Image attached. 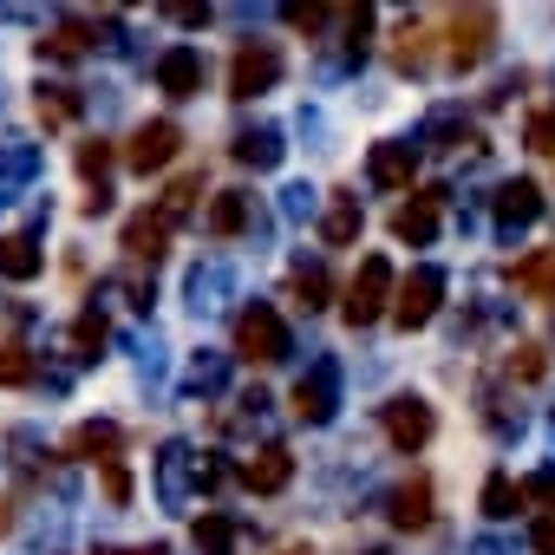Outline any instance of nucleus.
<instances>
[{"label": "nucleus", "mask_w": 555, "mask_h": 555, "mask_svg": "<svg viewBox=\"0 0 555 555\" xmlns=\"http://www.w3.org/2000/svg\"><path fill=\"white\" fill-rule=\"evenodd\" d=\"M392 295H399V274L386 255H366L353 288H347V327H373L379 314H392Z\"/></svg>", "instance_id": "1"}, {"label": "nucleus", "mask_w": 555, "mask_h": 555, "mask_svg": "<svg viewBox=\"0 0 555 555\" xmlns=\"http://www.w3.org/2000/svg\"><path fill=\"white\" fill-rule=\"evenodd\" d=\"M157 503L164 509H190V496H196V483L209 477V464L183 444V438H170V444H157Z\"/></svg>", "instance_id": "2"}, {"label": "nucleus", "mask_w": 555, "mask_h": 555, "mask_svg": "<svg viewBox=\"0 0 555 555\" xmlns=\"http://www.w3.org/2000/svg\"><path fill=\"white\" fill-rule=\"evenodd\" d=\"M235 347H242L248 360H261V366H274V360H288V353H295L282 314H274L268 301H248V308L235 314Z\"/></svg>", "instance_id": "3"}, {"label": "nucleus", "mask_w": 555, "mask_h": 555, "mask_svg": "<svg viewBox=\"0 0 555 555\" xmlns=\"http://www.w3.org/2000/svg\"><path fill=\"white\" fill-rule=\"evenodd\" d=\"M438 308H444V268L425 261V268H412L405 282H399V295H392V321H399L405 334H418V327H431Z\"/></svg>", "instance_id": "4"}, {"label": "nucleus", "mask_w": 555, "mask_h": 555, "mask_svg": "<svg viewBox=\"0 0 555 555\" xmlns=\"http://www.w3.org/2000/svg\"><path fill=\"white\" fill-rule=\"evenodd\" d=\"M334 412H340V360L321 353V360L295 379V418H301V425H327Z\"/></svg>", "instance_id": "5"}, {"label": "nucleus", "mask_w": 555, "mask_h": 555, "mask_svg": "<svg viewBox=\"0 0 555 555\" xmlns=\"http://www.w3.org/2000/svg\"><path fill=\"white\" fill-rule=\"evenodd\" d=\"M490 40H496V14H490V8H457V14H451V40H444V60H451L457 73H470V66H483Z\"/></svg>", "instance_id": "6"}, {"label": "nucleus", "mask_w": 555, "mask_h": 555, "mask_svg": "<svg viewBox=\"0 0 555 555\" xmlns=\"http://www.w3.org/2000/svg\"><path fill=\"white\" fill-rule=\"evenodd\" d=\"M274 79H282V47L255 40V47H242L235 66H229V99H255V92H268Z\"/></svg>", "instance_id": "7"}, {"label": "nucleus", "mask_w": 555, "mask_h": 555, "mask_svg": "<svg viewBox=\"0 0 555 555\" xmlns=\"http://www.w3.org/2000/svg\"><path fill=\"white\" fill-rule=\"evenodd\" d=\"M431 431H438V412H431L425 399H412V392H405V399H392V405H386V438H392L399 451H425V444H431Z\"/></svg>", "instance_id": "8"}, {"label": "nucleus", "mask_w": 555, "mask_h": 555, "mask_svg": "<svg viewBox=\"0 0 555 555\" xmlns=\"http://www.w3.org/2000/svg\"><path fill=\"white\" fill-rule=\"evenodd\" d=\"M34 177H40V144H27V138H0V209L21 203V196L34 190Z\"/></svg>", "instance_id": "9"}, {"label": "nucleus", "mask_w": 555, "mask_h": 555, "mask_svg": "<svg viewBox=\"0 0 555 555\" xmlns=\"http://www.w3.org/2000/svg\"><path fill=\"white\" fill-rule=\"evenodd\" d=\"M177 144H183V131H177L170 118H157V125H138V138L125 144V164H131L138 177H151V170H164V164L177 157Z\"/></svg>", "instance_id": "10"}, {"label": "nucleus", "mask_w": 555, "mask_h": 555, "mask_svg": "<svg viewBox=\"0 0 555 555\" xmlns=\"http://www.w3.org/2000/svg\"><path fill=\"white\" fill-rule=\"evenodd\" d=\"M535 216H542V190H535L529 177H516V183L496 190V235H503V242H516Z\"/></svg>", "instance_id": "11"}, {"label": "nucleus", "mask_w": 555, "mask_h": 555, "mask_svg": "<svg viewBox=\"0 0 555 555\" xmlns=\"http://www.w3.org/2000/svg\"><path fill=\"white\" fill-rule=\"evenodd\" d=\"M229 295H235V268H229V261H203V268H190V308H196V314H222Z\"/></svg>", "instance_id": "12"}, {"label": "nucleus", "mask_w": 555, "mask_h": 555, "mask_svg": "<svg viewBox=\"0 0 555 555\" xmlns=\"http://www.w3.org/2000/svg\"><path fill=\"white\" fill-rule=\"evenodd\" d=\"M366 34H373V8H340V40L327 53V73H353L366 60Z\"/></svg>", "instance_id": "13"}, {"label": "nucleus", "mask_w": 555, "mask_h": 555, "mask_svg": "<svg viewBox=\"0 0 555 555\" xmlns=\"http://www.w3.org/2000/svg\"><path fill=\"white\" fill-rule=\"evenodd\" d=\"M157 86H164L170 99H196V92H203V53H196V47L157 53Z\"/></svg>", "instance_id": "14"}, {"label": "nucleus", "mask_w": 555, "mask_h": 555, "mask_svg": "<svg viewBox=\"0 0 555 555\" xmlns=\"http://www.w3.org/2000/svg\"><path fill=\"white\" fill-rule=\"evenodd\" d=\"M288 477H295V457H288L282 444H261V451L242 464V483H248L255 496H274V490H288Z\"/></svg>", "instance_id": "15"}, {"label": "nucleus", "mask_w": 555, "mask_h": 555, "mask_svg": "<svg viewBox=\"0 0 555 555\" xmlns=\"http://www.w3.org/2000/svg\"><path fill=\"white\" fill-rule=\"evenodd\" d=\"M412 170H418V144H373V157H366V177L379 190H405Z\"/></svg>", "instance_id": "16"}, {"label": "nucleus", "mask_w": 555, "mask_h": 555, "mask_svg": "<svg viewBox=\"0 0 555 555\" xmlns=\"http://www.w3.org/2000/svg\"><path fill=\"white\" fill-rule=\"evenodd\" d=\"M125 248H131L138 261H164V248H170V222H164V209H138V216L125 222Z\"/></svg>", "instance_id": "17"}, {"label": "nucleus", "mask_w": 555, "mask_h": 555, "mask_svg": "<svg viewBox=\"0 0 555 555\" xmlns=\"http://www.w3.org/2000/svg\"><path fill=\"white\" fill-rule=\"evenodd\" d=\"M261 216H255V196L248 190H222L216 203H209V235H242V229H255Z\"/></svg>", "instance_id": "18"}, {"label": "nucleus", "mask_w": 555, "mask_h": 555, "mask_svg": "<svg viewBox=\"0 0 555 555\" xmlns=\"http://www.w3.org/2000/svg\"><path fill=\"white\" fill-rule=\"evenodd\" d=\"M282 157H288V144H282V131H274V125H255V131L235 138V164H248V170H274Z\"/></svg>", "instance_id": "19"}, {"label": "nucleus", "mask_w": 555, "mask_h": 555, "mask_svg": "<svg viewBox=\"0 0 555 555\" xmlns=\"http://www.w3.org/2000/svg\"><path fill=\"white\" fill-rule=\"evenodd\" d=\"M386 509H392V522H399V529H425V522H431V483H425V477L399 483V490L386 496Z\"/></svg>", "instance_id": "20"}, {"label": "nucleus", "mask_w": 555, "mask_h": 555, "mask_svg": "<svg viewBox=\"0 0 555 555\" xmlns=\"http://www.w3.org/2000/svg\"><path fill=\"white\" fill-rule=\"evenodd\" d=\"M40 268H47V255H40L34 235H0V274H8V282H34Z\"/></svg>", "instance_id": "21"}, {"label": "nucleus", "mask_w": 555, "mask_h": 555, "mask_svg": "<svg viewBox=\"0 0 555 555\" xmlns=\"http://www.w3.org/2000/svg\"><path fill=\"white\" fill-rule=\"evenodd\" d=\"M353 235H360V196L334 190V203H327V216H321V242H327V248H347Z\"/></svg>", "instance_id": "22"}, {"label": "nucleus", "mask_w": 555, "mask_h": 555, "mask_svg": "<svg viewBox=\"0 0 555 555\" xmlns=\"http://www.w3.org/2000/svg\"><path fill=\"white\" fill-rule=\"evenodd\" d=\"M392 235H399V242H412V248H425V242L438 235V196H418V203H405V209L392 216Z\"/></svg>", "instance_id": "23"}, {"label": "nucleus", "mask_w": 555, "mask_h": 555, "mask_svg": "<svg viewBox=\"0 0 555 555\" xmlns=\"http://www.w3.org/2000/svg\"><path fill=\"white\" fill-rule=\"evenodd\" d=\"M516 288L535 295V301H555V248H535L516 261Z\"/></svg>", "instance_id": "24"}, {"label": "nucleus", "mask_w": 555, "mask_h": 555, "mask_svg": "<svg viewBox=\"0 0 555 555\" xmlns=\"http://www.w3.org/2000/svg\"><path fill=\"white\" fill-rule=\"evenodd\" d=\"M229 386V353H196L190 360V373H183V392H196V399H209V392H222Z\"/></svg>", "instance_id": "25"}, {"label": "nucleus", "mask_w": 555, "mask_h": 555, "mask_svg": "<svg viewBox=\"0 0 555 555\" xmlns=\"http://www.w3.org/2000/svg\"><path fill=\"white\" fill-rule=\"evenodd\" d=\"M73 444H79L86 457H99V464H118V444H125V431H118L112 418H86Z\"/></svg>", "instance_id": "26"}, {"label": "nucleus", "mask_w": 555, "mask_h": 555, "mask_svg": "<svg viewBox=\"0 0 555 555\" xmlns=\"http://www.w3.org/2000/svg\"><path fill=\"white\" fill-rule=\"evenodd\" d=\"M268 392H242L235 399V412H222V431H235V438H248V431H268Z\"/></svg>", "instance_id": "27"}, {"label": "nucleus", "mask_w": 555, "mask_h": 555, "mask_svg": "<svg viewBox=\"0 0 555 555\" xmlns=\"http://www.w3.org/2000/svg\"><path fill=\"white\" fill-rule=\"evenodd\" d=\"M190 542H196L203 555H229V548H235L242 535H235V522H229V516H216V509H209V516H196V529H190Z\"/></svg>", "instance_id": "28"}, {"label": "nucleus", "mask_w": 555, "mask_h": 555, "mask_svg": "<svg viewBox=\"0 0 555 555\" xmlns=\"http://www.w3.org/2000/svg\"><path fill=\"white\" fill-rule=\"evenodd\" d=\"M516 503H522V483L496 470V477L483 483V516H496V522H503V516H516Z\"/></svg>", "instance_id": "29"}, {"label": "nucleus", "mask_w": 555, "mask_h": 555, "mask_svg": "<svg viewBox=\"0 0 555 555\" xmlns=\"http://www.w3.org/2000/svg\"><path fill=\"white\" fill-rule=\"evenodd\" d=\"M295 301H301L308 314L327 301V268H321V261H295Z\"/></svg>", "instance_id": "30"}, {"label": "nucleus", "mask_w": 555, "mask_h": 555, "mask_svg": "<svg viewBox=\"0 0 555 555\" xmlns=\"http://www.w3.org/2000/svg\"><path fill=\"white\" fill-rule=\"evenodd\" d=\"M40 118L47 125H73L79 118V92L73 86H40Z\"/></svg>", "instance_id": "31"}, {"label": "nucleus", "mask_w": 555, "mask_h": 555, "mask_svg": "<svg viewBox=\"0 0 555 555\" xmlns=\"http://www.w3.org/2000/svg\"><path fill=\"white\" fill-rule=\"evenodd\" d=\"M99 347H105V321H99V314H79V321H73V360L92 366Z\"/></svg>", "instance_id": "32"}, {"label": "nucleus", "mask_w": 555, "mask_h": 555, "mask_svg": "<svg viewBox=\"0 0 555 555\" xmlns=\"http://www.w3.org/2000/svg\"><path fill=\"white\" fill-rule=\"evenodd\" d=\"M86 40H92L86 27H53V34L40 40V60H79V53H86Z\"/></svg>", "instance_id": "33"}, {"label": "nucleus", "mask_w": 555, "mask_h": 555, "mask_svg": "<svg viewBox=\"0 0 555 555\" xmlns=\"http://www.w3.org/2000/svg\"><path fill=\"white\" fill-rule=\"evenodd\" d=\"M196 190H203V177H183V183H177V190H170V196H164V203H157V209H164V222H170V229H177V222H183V216H190V209H196Z\"/></svg>", "instance_id": "34"}, {"label": "nucleus", "mask_w": 555, "mask_h": 555, "mask_svg": "<svg viewBox=\"0 0 555 555\" xmlns=\"http://www.w3.org/2000/svg\"><path fill=\"white\" fill-rule=\"evenodd\" d=\"M27 379H34L27 347H0V386H27Z\"/></svg>", "instance_id": "35"}, {"label": "nucleus", "mask_w": 555, "mask_h": 555, "mask_svg": "<svg viewBox=\"0 0 555 555\" xmlns=\"http://www.w3.org/2000/svg\"><path fill=\"white\" fill-rule=\"evenodd\" d=\"M522 496H529V503H542V509H555V464L529 470V477H522Z\"/></svg>", "instance_id": "36"}, {"label": "nucleus", "mask_w": 555, "mask_h": 555, "mask_svg": "<svg viewBox=\"0 0 555 555\" xmlns=\"http://www.w3.org/2000/svg\"><path fill=\"white\" fill-rule=\"evenodd\" d=\"M105 164H112V151H105V144H86V151H79V177H86L92 190L105 183Z\"/></svg>", "instance_id": "37"}, {"label": "nucleus", "mask_w": 555, "mask_h": 555, "mask_svg": "<svg viewBox=\"0 0 555 555\" xmlns=\"http://www.w3.org/2000/svg\"><path fill=\"white\" fill-rule=\"evenodd\" d=\"M529 151H555V105L529 118Z\"/></svg>", "instance_id": "38"}, {"label": "nucleus", "mask_w": 555, "mask_h": 555, "mask_svg": "<svg viewBox=\"0 0 555 555\" xmlns=\"http://www.w3.org/2000/svg\"><path fill=\"white\" fill-rule=\"evenodd\" d=\"M509 379H542V347H516V360H509Z\"/></svg>", "instance_id": "39"}, {"label": "nucleus", "mask_w": 555, "mask_h": 555, "mask_svg": "<svg viewBox=\"0 0 555 555\" xmlns=\"http://www.w3.org/2000/svg\"><path fill=\"white\" fill-rule=\"evenodd\" d=\"M282 209H288V216H314V209H321V196H314L308 183H295V190L282 196Z\"/></svg>", "instance_id": "40"}, {"label": "nucleus", "mask_w": 555, "mask_h": 555, "mask_svg": "<svg viewBox=\"0 0 555 555\" xmlns=\"http://www.w3.org/2000/svg\"><path fill=\"white\" fill-rule=\"evenodd\" d=\"M464 555H516V542H503V535H470Z\"/></svg>", "instance_id": "41"}, {"label": "nucleus", "mask_w": 555, "mask_h": 555, "mask_svg": "<svg viewBox=\"0 0 555 555\" xmlns=\"http://www.w3.org/2000/svg\"><path fill=\"white\" fill-rule=\"evenodd\" d=\"M105 490H112V503H131V477H125V464H105Z\"/></svg>", "instance_id": "42"}, {"label": "nucleus", "mask_w": 555, "mask_h": 555, "mask_svg": "<svg viewBox=\"0 0 555 555\" xmlns=\"http://www.w3.org/2000/svg\"><path fill=\"white\" fill-rule=\"evenodd\" d=\"M529 542H535V548H542V555H555V516H542V522H535V529H529Z\"/></svg>", "instance_id": "43"}, {"label": "nucleus", "mask_w": 555, "mask_h": 555, "mask_svg": "<svg viewBox=\"0 0 555 555\" xmlns=\"http://www.w3.org/2000/svg\"><path fill=\"white\" fill-rule=\"evenodd\" d=\"M170 21H183V27H203V21H209V8H170Z\"/></svg>", "instance_id": "44"}, {"label": "nucleus", "mask_w": 555, "mask_h": 555, "mask_svg": "<svg viewBox=\"0 0 555 555\" xmlns=\"http://www.w3.org/2000/svg\"><path fill=\"white\" fill-rule=\"evenodd\" d=\"M105 209H112V190H105V183H99V190H92V196H86V216H105Z\"/></svg>", "instance_id": "45"}, {"label": "nucleus", "mask_w": 555, "mask_h": 555, "mask_svg": "<svg viewBox=\"0 0 555 555\" xmlns=\"http://www.w3.org/2000/svg\"><path fill=\"white\" fill-rule=\"evenodd\" d=\"M99 555H164V548H99Z\"/></svg>", "instance_id": "46"}, {"label": "nucleus", "mask_w": 555, "mask_h": 555, "mask_svg": "<svg viewBox=\"0 0 555 555\" xmlns=\"http://www.w3.org/2000/svg\"><path fill=\"white\" fill-rule=\"evenodd\" d=\"M548 431H555V418H548Z\"/></svg>", "instance_id": "47"}]
</instances>
